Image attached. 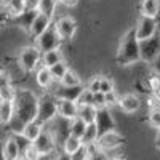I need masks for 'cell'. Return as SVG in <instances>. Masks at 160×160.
Masks as SVG:
<instances>
[{"instance_id":"20","label":"cell","mask_w":160,"mask_h":160,"mask_svg":"<svg viewBox=\"0 0 160 160\" xmlns=\"http://www.w3.org/2000/svg\"><path fill=\"white\" fill-rule=\"evenodd\" d=\"M35 80H37V85L42 87V88H50L51 83L55 82L51 77V72L48 68H43V66H40L35 72Z\"/></svg>"},{"instance_id":"49","label":"cell","mask_w":160,"mask_h":160,"mask_svg":"<svg viewBox=\"0 0 160 160\" xmlns=\"http://www.w3.org/2000/svg\"><path fill=\"white\" fill-rule=\"evenodd\" d=\"M10 3H11V0H0V5L5 7V8H8V7H10Z\"/></svg>"},{"instance_id":"44","label":"cell","mask_w":160,"mask_h":160,"mask_svg":"<svg viewBox=\"0 0 160 160\" xmlns=\"http://www.w3.org/2000/svg\"><path fill=\"white\" fill-rule=\"evenodd\" d=\"M151 69H152V74H157L160 75V55L155 58V61L151 64Z\"/></svg>"},{"instance_id":"28","label":"cell","mask_w":160,"mask_h":160,"mask_svg":"<svg viewBox=\"0 0 160 160\" xmlns=\"http://www.w3.org/2000/svg\"><path fill=\"white\" fill-rule=\"evenodd\" d=\"M56 7H58L56 0H40L38 11L42 13V15H47V16H50L53 19L55 18V13H56Z\"/></svg>"},{"instance_id":"2","label":"cell","mask_w":160,"mask_h":160,"mask_svg":"<svg viewBox=\"0 0 160 160\" xmlns=\"http://www.w3.org/2000/svg\"><path fill=\"white\" fill-rule=\"evenodd\" d=\"M115 61L118 66H131L141 61V53H139V40L136 38L135 29L127 31L117 48V56Z\"/></svg>"},{"instance_id":"18","label":"cell","mask_w":160,"mask_h":160,"mask_svg":"<svg viewBox=\"0 0 160 160\" xmlns=\"http://www.w3.org/2000/svg\"><path fill=\"white\" fill-rule=\"evenodd\" d=\"M64 61V55H62V50L58 48V50H51V51H47L42 55V62L40 66H43V68H53L55 64L58 62H62Z\"/></svg>"},{"instance_id":"27","label":"cell","mask_w":160,"mask_h":160,"mask_svg":"<svg viewBox=\"0 0 160 160\" xmlns=\"http://www.w3.org/2000/svg\"><path fill=\"white\" fill-rule=\"evenodd\" d=\"M85 130H87V123H85L80 117H75L74 120H71V127H69L71 136H75V138H78V139H82Z\"/></svg>"},{"instance_id":"9","label":"cell","mask_w":160,"mask_h":160,"mask_svg":"<svg viewBox=\"0 0 160 160\" xmlns=\"http://www.w3.org/2000/svg\"><path fill=\"white\" fill-rule=\"evenodd\" d=\"M125 142V138L122 135H118V133L114 130V131H109V133H104L101 135L96 141V146L99 149L109 152V151H114V149H118L120 146Z\"/></svg>"},{"instance_id":"4","label":"cell","mask_w":160,"mask_h":160,"mask_svg":"<svg viewBox=\"0 0 160 160\" xmlns=\"http://www.w3.org/2000/svg\"><path fill=\"white\" fill-rule=\"evenodd\" d=\"M40 62H42V53L35 45H29V47H24L19 55H18V64L19 68L24 72H34L37 68H40Z\"/></svg>"},{"instance_id":"36","label":"cell","mask_w":160,"mask_h":160,"mask_svg":"<svg viewBox=\"0 0 160 160\" xmlns=\"http://www.w3.org/2000/svg\"><path fill=\"white\" fill-rule=\"evenodd\" d=\"M99 91L108 95V93L114 91V80L111 77H102L101 78V87H99Z\"/></svg>"},{"instance_id":"43","label":"cell","mask_w":160,"mask_h":160,"mask_svg":"<svg viewBox=\"0 0 160 160\" xmlns=\"http://www.w3.org/2000/svg\"><path fill=\"white\" fill-rule=\"evenodd\" d=\"M38 3L40 0H24V5H26V10H38Z\"/></svg>"},{"instance_id":"38","label":"cell","mask_w":160,"mask_h":160,"mask_svg":"<svg viewBox=\"0 0 160 160\" xmlns=\"http://www.w3.org/2000/svg\"><path fill=\"white\" fill-rule=\"evenodd\" d=\"M38 157H40V154L34 148V144H31L29 148L21 154V160H38Z\"/></svg>"},{"instance_id":"17","label":"cell","mask_w":160,"mask_h":160,"mask_svg":"<svg viewBox=\"0 0 160 160\" xmlns=\"http://www.w3.org/2000/svg\"><path fill=\"white\" fill-rule=\"evenodd\" d=\"M139 11H141V16L157 18L160 11V0H141Z\"/></svg>"},{"instance_id":"22","label":"cell","mask_w":160,"mask_h":160,"mask_svg":"<svg viewBox=\"0 0 160 160\" xmlns=\"http://www.w3.org/2000/svg\"><path fill=\"white\" fill-rule=\"evenodd\" d=\"M15 117V102L13 101H2L0 102V118L2 123L8 125Z\"/></svg>"},{"instance_id":"1","label":"cell","mask_w":160,"mask_h":160,"mask_svg":"<svg viewBox=\"0 0 160 160\" xmlns=\"http://www.w3.org/2000/svg\"><path fill=\"white\" fill-rule=\"evenodd\" d=\"M15 102V117L8 123L10 133H22L24 127L37 118L38 96L31 90H16Z\"/></svg>"},{"instance_id":"6","label":"cell","mask_w":160,"mask_h":160,"mask_svg":"<svg viewBox=\"0 0 160 160\" xmlns=\"http://www.w3.org/2000/svg\"><path fill=\"white\" fill-rule=\"evenodd\" d=\"M139 53H141V61L152 64L155 58L160 55V34L157 32L154 37L139 42Z\"/></svg>"},{"instance_id":"53","label":"cell","mask_w":160,"mask_h":160,"mask_svg":"<svg viewBox=\"0 0 160 160\" xmlns=\"http://www.w3.org/2000/svg\"><path fill=\"white\" fill-rule=\"evenodd\" d=\"M56 2H58V3H61V0H56Z\"/></svg>"},{"instance_id":"50","label":"cell","mask_w":160,"mask_h":160,"mask_svg":"<svg viewBox=\"0 0 160 160\" xmlns=\"http://www.w3.org/2000/svg\"><path fill=\"white\" fill-rule=\"evenodd\" d=\"M38 160H53V155H40Z\"/></svg>"},{"instance_id":"16","label":"cell","mask_w":160,"mask_h":160,"mask_svg":"<svg viewBox=\"0 0 160 160\" xmlns=\"http://www.w3.org/2000/svg\"><path fill=\"white\" fill-rule=\"evenodd\" d=\"M38 10H26L24 13H21V15H18V16H15L13 18V22L15 24H18L21 29H24L26 32H29V29H31V26H32V22H34V19L38 16Z\"/></svg>"},{"instance_id":"30","label":"cell","mask_w":160,"mask_h":160,"mask_svg":"<svg viewBox=\"0 0 160 160\" xmlns=\"http://www.w3.org/2000/svg\"><path fill=\"white\" fill-rule=\"evenodd\" d=\"M8 136L10 138H13V139H15V142L18 144V148H19V154H22L26 149H28L29 148V146L32 144L28 138H26L24 135H22V133H8Z\"/></svg>"},{"instance_id":"3","label":"cell","mask_w":160,"mask_h":160,"mask_svg":"<svg viewBox=\"0 0 160 160\" xmlns=\"http://www.w3.org/2000/svg\"><path fill=\"white\" fill-rule=\"evenodd\" d=\"M58 117V99L53 93H45L38 96V109H37V122L48 125Z\"/></svg>"},{"instance_id":"37","label":"cell","mask_w":160,"mask_h":160,"mask_svg":"<svg viewBox=\"0 0 160 160\" xmlns=\"http://www.w3.org/2000/svg\"><path fill=\"white\" fill-rule=\"evenodd\" d=\"M118 101H120V96L117 95L115 90L108 93V95H106V108H108V109L115 108V106H118Z\"/></svg>"},{"instance_id":"8","label":"cell","mask_w":160,"mask_h":160,"mask_svg":"<svg viewBox=\"0 0 160 160\" xmlns=\"http://www.w3.org/2000/svg\"><path fill=\"white\" fill-rule=\"evenodd\" d=\"M157 29H158L157 18L141 16L138 24H136V28H135V34H136V38L139 42H142V40H148V38L154 37L157 34Z\"/></svg>"},{"instance_id":"25","label":"cell","mask_w":160,"mask_h":160,"mask_svg":"<svg viewBox=\"0 0 160 160\" xmlns=\"http://www.w3.org/2000/svg\"><path fill=\"white\" fill-rule=\"evenodd\" d=\"M82 139H78V138H75V136H68L66 138V141L62 142V146H61V151H64L66 154H69V155H74L80 148H82Z\"/></svg>"},{"instance_id":"10","label":"cell","mask_w":160,"mask_h":160,"mask_svg":"<svg viewBox=\"0 0 160 160\" xmlns=\"http://www.w3.org/2000/svg\"><path fill=\"white\" fill-rule=\"evenodd\" d=\"M53 24H55V28H56V31H58V34H59V37L62 40L74 38V35L77 32V22H75L74 18H71V16H61Z\"/></svg>"},{"instance_id":"12","label":"cell","mask_w":160,"mask_h":160,"mask_svg":"<svg viewBox=\"0 0 160 160\" xmlns=\"http://www.w3.org/2000/svg\"><path fill=\"white\" fill-rule=\"evenodd\" d=\"M50 26H53V19L50 18V16H47V15H42V13H38V16L34 19V22H32V26H31V29H29V35L34 38V40H37L40 35H42Z\"/></svg>"},{"instance_id":"26","label":"cell","mask_w":160,"mask_h":160,"mask_svg":"<svg viewBox=\"0 0 160 160\" xmlns=\"http://www.w3.org/2000/svg\"><path fill=\"white\" fill-rule=\"evenodd\" d=\"M59 85H62V87H80L82 85V78H80V75L74 69H68V72H66L64 77L61 78Z\"/></svg>"},{"instance_id":"52","label":"cell","mask_w":160,"mask_h":160,"mask_svg":"<svg viewBox=\"0 0 160 160\" xmlns=\"http://www.w3.org/2000/svg\"><path fill=\"white\" fill-rule=\"evenodd\" d=\"M5 69H3V66H0V72H3Z\"/></svg>"},{"instance_id":"7","label":"cell","mask_w":160,"mask_h":160,"mask_svg":"<svg viewBox=\"0 0 160 160\" xmlns=\"http://www.w3.org/2000/svg\"><path fill=\"white\" fill-rule=\"evenodd\" d=\"M32 144H34V148L37 149V152L40 155H51L53 152L56 151V148H58L56 139H55V136H53L51 130L47 128V127H43L42 133H40V136Z\"/></svg>"},{"instance_id":"19","label":"cell","mask_w":160,"mask_h":160,"mask_svg":"<svg viewBox=\"0 0 160 160\" xmlns=\"http://www.w3.org/2000/svg\"><path fill=\"white\" fill-rule=\"evenodd\" d=\"M3 155H5L7 160H18V158H21L18 144L15 142V139L10 138V136L3 141Z\"/></svg>"},{"instance_id":"41","label":"cell","mask_w":160,"mask_h":160,"mask_svg":"<svg viewBox=\"0 0 160 160\" xmlns=\"http://www.w3.org/2000/svg\"><path fill=\"white\" fill-rule=\"evenodd\" d=\"M88 155H90L88 146H82V148L72 155V160H88Z\"/></svg>"},{"instance_id":"48","label":"cell","mask_w":160,"mask_h":160,"mask_svg":"<svg viewBox=\"0 0 160 160\" xmlns=\"http://www.w3.org/2000/svg\"><path fill=\"white\" fill-rule=\"evenodd\" d=\"M0 160H7L3 155V141H0Z\"/></svg>"},{"instance_id":"33","label":"cell","mask_w":160,"mask_h":160,"mask_svg":"<svg viewBox=\"0 0 160 160\" xmlns=\"http://www.w3.org/2000/svg\"><path fill=\"white\" fill-rule=\"evenodd\" d=\"M91 106H93V108H95L96 111H101V109H104V108H106V95H104V93H101V91L95 93V95H93Z\"/></svg>"},{"instance_id":"47","label":"cell","mask_w":160,"mask_h":160,"mask_svg":"<svg viewBox=\"0 0 160 160\" xmlns=\"http://www.w3.org/2000/svg\"><path fill=\"white\" fill-rule=\"evenodd\" d=\"M155 148L160 151V130H157V136H155Z\"/></svg>"},{"instance_id":"5","label":"cell","mask_w":160,"mask_h":160,"mask_svg":"<svg viewBox=\"0 0 160 160\" xmlns=\"http://www.w3.org/2000/svg\"><path fill=\"white\" fill-rule=\"evenodd\" d=\"M61 42H62V38L59 37V34H58V31L55 28V24H53L35 40V47L43 55V53H47V51L61 48Z\"/></svg>"},{"instance_id":"39","label":"cell","mask_w":160,"mask_h":160,"mask_svg":"<svg viewBox=\"0 0 160 160\" xmlns=\"http://www.w3.org/2000/svg\"><path fill=\"white\" fill-rule=\"evenodd\" d=\"M148 118H149V123H151L154 128L160 130V108H158V109H154V111H149Z\"/></svg>"},{"instance_id":"34","label":"cell","mask_w":160,"mask_h":160,"mask_svg":"<svg viewBox=\"0 0 160 160\" xmlns=\"http://www.w3.org/2000/svg\"><path fill=\"white\" fill-rule=\"evenodd\" d=\"M101 78H102V75H93L90 80H88V83H87V90L88 91H91L93 95L95 93H98L99 91V87H101Z\"/></svg>"},{"instance_id":"42","label":"cell","mask_w":160,"mask_h":160,"mask_svg":"<svg viewBox=\"0 0 160 160\" xmlns=\"http://www.w3.org/2000/svg\"><path fill=\"white\" fill-rule=\"evenodd\" d=\"M11 85V78H10V74L7 71L0 72V90L5 88V87H10Z\"/></svg>"},{"instance_id":"29","label":"cell","mask_w":160,"mask_h":160,"mask_svg":"<svg viewBox=\"0 0 160 160\" xmlns=\"http://www.w3.org/2000/svg\"><path fill=\"white\" fill-rule=\"evenodd\" d=\"M68 64H66V61H62V62H58V64H55L53 68H50V72H51V77H53V80L55 82H61V78L64 77V74L68 72Z\"/></svg>"},{"instance_id":"32","label":"cell","mask_w":160,"mask_h":160,"mask_svg":"<svg viewBox=\"0 0 160 160\" xmlns=\"http://www.w3.org/2000/svg\"><path fill=\"white\" fill-rule=\"evenodd\" d=\"M7 10H8V13H10L11 18H15V16L21 15V13L26 11L24 0H11V3H10V7H8Z\"/></svg>"},{"instance_id":"15","label":"cell","mask_w":160,"mask_h":160,"mask_svg":"<svg viewBox=\"0 0 160 160\" xmlns=\"http://www.w3.org/2000/svg\"><path fill=\"white\" fill-rule=\"evenodd\" d=\"M85 90L83 85H80V87H62L59 85L58 90L53 91V95H55L56 99H68V101H75L78 99V96L82 95V91Z\"/></svg>"},{"instance_id":"24","label":"cell","mask_w":160,"mask_h":160,"mask_svg":"<svg viewBox=\"0 0 160 160\" xmlns=\"http://www.w3.org/2000/svg\"><path fill=\"white\" fill-rule=\"evenodd\" d=\"M98 138H99V133H98L96 125L90 123V125H87V130H85L83 136H82V144L83 146H95Z\"/></svg>"},{"instance_id":"11","label":"cell","mask_w":160,"mask_h":160,"mask_svg":"<svg viewBox=\"0 0 160 160\" xmlns=\"http://www.w3.org/2000/svg\"><path fill=\"white\" fill-rule=\"evenodd\" d=\"M95 125L98 128V133L99 136L104 135V133H109V131H114L115 130V120L111 114V109L104 108L101 111L96 112V120H95Z\"/></svg>"},{"instance_id":"54","label":"cell","mask_w":160,"mask_h":160,"mask_svg":"<svg viewBox=\"0 0 160 160\" xmlns=\"http://www.w3.org/2000/svg\"><path fill=\"white\" fill-rule=\"evenodd\" d=\"M0 123H2V118H0Z\"/></svg>"},{"instance_id":"31","label":"cell","mask_w":160,"mask_h":160,"mask_svg":"<svg viewBox=\"0 0 160 160\" xmlns=\"http://www.w3.org/2000/svg\"><path fill=\"white\" fill-rule=\"evenodd\" d=\"M88 151H90V155H88V160H111V157L108 155V152L99 149L98 146H88Z\"/></svg>"},{"instance_id":"55","label":"cell","mask_w":160,"mask_h":160,"mask_svg":"<svg viewBox=\"0 0 160 160\" xmlns=\"http://www.w3.org/2000/svg\"><path fill=\"white\" fill-rule=\"evenodd\" d=\"M18 160H21V158H18Z\"/></svg>"},{"instance_id":"14","label":"cell","mask_w":160,"mask_h":160,"mask_svg":"<svg viewBox=\"0 0 160 160\" xmlns=\"http://www.w3.org/2000/svg\"><path fill=\"white\" fill-rule=\"evenodd\" d=\"M58 115L66 120H74L78 117V104L75 101L58 99Z\"/></svg>"},{"instance_id":"35","label":"cell","mask_w":160,"mask_h":160,"mask_svg":"<svg viewBox=\"0 0 160 160\" xmlns=\"http://www.w3.org/2000/svg\"><path fill=\"white\" fill-rule=\"evenodd\" d=\"M15 96H16V90L13 88L11 85L0 90V99H2V101H13Z\"/></svg>"},{"instance_id":"13","label":"cell","mask_w":160,"mask_h":160,"mask_svg":"<svg viewBox=\"0 0 160 160\" xmlns=\"http://www.w3.org/2000/svg\"><path fill=\"white\" fill-rule=\"evenodd\" d=\"M141 99L138 95L135 93H127V95L120 96V101H118V108L122 109L125 114H135L139 111L141 108Z\"/></svg>"},{"instance_id":"21","label":"cell","mask_w":160,"mask_h":160,"mask_svg":"<svg viewBox=\"0 0 160 160\" xmlns=\"http://www.w3.org/2000/svg\"><path fill=\"white\" fill-rule=\"evenodd\" d=\"M43 127H45V125H42L40 122L34 120V122H29L28 125L24 127V130H22V135H24L26 138H28L31 142H34V141L40 136V133H42Z\"/></svg>"},{"instance_id":"46","label":"cell","mask_w":160,"mask_h":160,"mask_svg":"<svg viewBox=\"0 0 160 160\" xmlns=\"http://www.w3.org/2000/svg\"><path fill=\"white\" fill-rule=\"evenodd\" d=\"M61 3L66 7V8H72L78 3V0H61Z\"/></svg>"},{"instance_id":"45","label":"cell","mask_w":160,"mask_h":160,"mask_svg":"<svg viewBox=\"0 0 160 160\" xmlns=\"http://www.w3.org/2000/svg\"><path fill=\"white\" fill-rule=\"evenodd\" d=\"M55 160H72V155H69V154H66L64 151H59Z\"/></svg>"},{"instance_id":"23","label":"cell","mask_w":160,"mask_h":160,"mask_svg":"<svg viewBox=\"0 0 160 160\" xmlns=\"http://www.w3.org/2000/svg\"><path fill=\"white\" fill-rule=\"evenodd\" d=\"M96 109L93 108L91 104H87V106H78V117L83 120V122L87 125L90 123H95V120H96Z\"/></svg>"},{"instance_id":"51","label":"cell","mask_w":160,"mask_h":160,"mask_svg":"<svg viewBox=\"0 0 160 160\" xmlns=\"http://www.w3.org/2000/svg\"><path fill=\"white\" fill-rule=\"evenodd\" d=\"M111 160H127V158L122 155H117V157H111Z\"/></svg>"},{"instance_id":"40","label":"cell","mask_w":160,"mask_h":160,"mask_svg":"<svg viewBox=\"0 0 160 160\" xmlns=\"http://www.w3.org/2000/svg\"><path fill=\"white\" fill-rule=\"evenodd\" d=\"M91 101H93V93L85 88V90L82 91V95L78 96L77 104H78V106H87V104H91Z\"/></svg>"}]
</instances>
